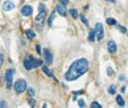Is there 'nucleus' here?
I'll use <instances>...</instances> for the list:
<instances>
[{
  "label": "nucleus",
  "instance_id": "obj_1",
  "mask_svg": "<svg viewBox=\"0 0 128 108\" xmlns=\"http://www.w3.org/2000/svg\"><path fill=\"white\" fill-rule=\"evenodd\" d=\"M89 69V61L85 58L77 59L70 65L69 69L65 73V78L67 80H75L79 76L83 75Z\"/></svg>",
  "mask_w": 128,
  "mask_h": 108
},
{
  "label": "nucleus",
  "instance_id": "obj_2",
  "mask_svg": "<svg viewBox=\"0 0 128 108\" xmlns=\"http://www.w3.org/2000/svg\"><path fill=\"white\" fill-rule=\"evenodd\" d=\"M42 60H40V59H35L33 58L32 56L28 57L27 59H25V61H23V66H25V68L27 70H31V69H34V68L38 67V66H42Z\"/></svg>",
  "mask_w": 128,
  "mask_h": 108
},
{
  "label": "nucleus",
  "instance_id": "obj_3",
  "mask_svg": "<svg viewBox=\"0 0 128 108\" xmlns=\"http://www.w3.org/2000/svg\"><path fill=\"white\" fill-rule=\"evenodd\" d=\"M27 88V83L25 80H17L14 84V89L17 93H23Z\"/></svg>",
  "mask_w": 128,
  "mask_h": 108
},
{
  "label": "nucleus",
  "instance_id": "obj_4",
  "mask_svg": "<svg viewBox=\"0 0 128 108\" xmlns=\"http://www.w3.org/2000/svg\"><path fill=\"white\" fill-rule=\"evenodd\" d=\"M45 18H46V12H45V11L40 12L37 16L35 17V25L37 29H42L43 24H44Z\"/></svg>",
  "mask_w": 128,
  "mask_h": 108
},
{
  "label": "nucleus",
  "instance_id": "obj_5",
  "mask_svg": "<svg viewBox=\"0 0 128 108\" xmlns=\"http://www.w3.org/2000/svg\"><path fill=\"white\" fill-rule=\"evenodd\" d=\"M94 31H95V36L97 38V40H101L104 38V27H102V24L100 22L96 23Z\"/></svg>",
  "mask_w": 128,
  "mask_h": 108
},
{
  "label": "nucleus",
  "instance_id": "obj_6",
  "mask_svg": "<svg viewBox=\"0 0 128 108\" xmlns=\"http://www.w3.org/2000/svg\"><path fill=\"white\" fill-rule=\"evenodd\" d=\"M5 80H6V84H8V87L11 88V87H12V82H13V70H11V69L6 70Z\"/></svg>",
  "mask_w": 128,
  "mask_h": 108
},
{
  "label": "nucleus",
  "instance_id": "obj_7",
  "mask_svg": "<svg viewBox=\"0 0 128 108\" xmlns=\"http://www.w3.org/2000/svg\"><path fill=\"white\" fill-rule=\"evenodd\" d=\"M43 54H44L45 63H46L47 65H51V64H52V55H51L50 51L47 50V49H44V52H43Z\"/></svg>",
  "mask_w": 128,
  "mask_h": 108
},
{
  "label": "nucleus",
  "instance_id": "obj_8",
  "mask_svg": "<svg viewBox=\"0 0 128 108\" xmlns=\"http://www.w3.org/2000/svg\"><path fill=\"white\" fill-rule=\"evenodd\" d=\"M32 12H33V10H32L31 5H25L21 8V14L23 16H30V15H32Z\"/></svg>",
  "mask_w": 128,
  "mask_h": 108
},
{
  "label": "nucleus",
  "instance_id": "obj_9",
  "mask_svg": "<svg viewBox=\"0 0 128 108\" xmlns=\"http://www.w3.org/2000/svg\"><path fill=\"white\" fill-rule=\"evenodd\" d=\"M13 8H15V4L12 1H10V0H8V1H5L3 3V10L6 11V12L13 10Z\"/></svg>",
  "mask_w": 128,
  "mask_h": 108
},
{
  "label": "nucleus",
  "instance_id": "obj_10",
  "mask_svg": "<svg viewBox=\"0 0 128 108\" xmlns=\"http://www.w3.org/2000/svg\"><path fill=\"white\" fill-rule=\"evenodd\" d=\"M108 50L110 53H114L116 51V44H115V42L113 40H110L108 42Z\"/></svg>",
  "mask_w": 128,
  "mask_h": 108
},
{
  "label": "nucleus",
  "instance_id": "obj_11",
  "mask_svg": "<svg viewBox=\"0 0 128 108\" xmlns=\"http://www.w3.org/2000/svg\"><path fill=\"white\" fill-rule=\"evenodd\" d=\"M55 10H57V12L59 13L61 16H66V10L64 8L63 5H61V4H58V5L55 6Z\"/></svg>",
  "mask_w": 128,
  "mask_h": 108
},
{
  "label": "nucleus",
  "instance_id": "obj_12",
  "mask_svg": "<svg viewBox=\"0 0 128 108\" xmlns=\"http://www.w3.org/2000/svg\"><path fill=\"white\" fill-rule=\"evenodd\" d=\"M26 36H27L29 39H33V38L35 37V33H34L32 30H27V31H26Z\"/></svg>",
  "mask_w": 128,
  "mask_h": 108
},
{
  "label": "nucleus",
  "instance_id": "obj_13",
  "mask_svg": "<svg viewBox=\"0 0 128 108\" xmlns=\"http://www.w3.org/2000/svg\"><path fill=\"white\" fill-rule=\"evenodd\" d=\"M42 69H43V71H44V73H46L47 75L49 76V77H52V76H53L52 72H51L50 70H49L48 68H47V66H43V67H42Z\"/></svg>",
  "mask_w": 128,
  "mask_h": 108
},
{
  "label": "nucleus",
  "instance_id": "obj_14",
  "mask_svg": "<svg viewBox=\"0 0 128 108\" xmlns=\"http://www.w3.org/2000/svg\"><path fill=\"white\" fill-rule=\"evenodd\" d=\"M94 37H95V31L94 30H91L89 33V36H87V39H89V41H94Z\"/></svg>",
  "mask_w": 128,
  "mask_h": 108
},
{
  "label": "nucleus",
  "instance_id": "obj_15",
  "mask_svg": "<svg viewBox=\"0 0 128 108\" xmlns=\"http://www.w3.org/2000/svg\"><path fill=\"white\" fill-rule=\"evenodd\" d=\"M116 102L119 106H124L125 105V102H124V99L121 96V95H117L116 96Z\"/></svg>",
  "mask_w": 128,
  "mask_h": 108
},
{
  "label": "nucleus",
  "instance_id": "obj_16",
  "mask_svg": "<svg viewBox=\"0 0 128 108\" xmlns=\"http://www.w3.org/2000/svg\"><path fill=\"white\" fill-rule=\"evenodd\" d=\"M69 13H70V15L73 16V18H77V17H78V12H77L76 8H70Z\"/></svg>",
  "mask_w": 128,
  "mask_h": 108
},
{
  "label": "nucleus",
  "instance_id": "obj_17",
  "mask_svg": "<svg viewBox=\"0 0 128 108\" xmlns=\"http://www.w3.org/2000/svg\"><path fill=\"white\" fill-rule=\"evenodd\" d=\"M55 13L53 12L52 14L50 15V17H49V20H48V24H49V27H51V25H52V21H53V19H55Z\"/></svg>",
  "mask_w": 128,
  "mask_h": 108
},
{
  "label": "nucleus",
  "instance_id": "obj_18",
  "mask_svg": "<svg viewBox=\"0 0 128 108\" xmlns=\"http://www.w3.org/2000/svg\"><path fill=\"white\" fill-rule=\"evenodd\" d=\"M107 23H108L109 25H114V24H116V20L113 18H108L107 19Z\"/></svg>",
  "mask_w": 128,
  "mask_h": 108
},
{
  "label": "nucleus",
  "instance_id": "obj_19",
  "mask_svg": "<svg viewBox=\"0 0 128 108\" xmlns=\"http://www.w3.org/2000/svg\"><path fill=\"white\" fill-rule=\"evenodd\" d=\"M109 93L110 94H115V86L114 85H111L110 88H109Z\"/></svg>",
  "mask_w": 128,
  "mask_h": 108
},
{
  "label": "nucleus",
  "instance_id": "obj_20",
  "mask_svg": "<svg viewBox=\"0 0 128 108\" xmlns=\"http://www.w3.org/2000/svg\"><path fill=\"white\" fill-rule=\"evenodd\" d=\"M91 107L92 108H100V107H101V105H100V104H98L97 102H93V103H92V105H91Z\"/></svg>",
  "mask_w": 128,
  "mask_h": 108
},
{
  "label": "nucleus",
  "instance_id": "obj_21",
  "mask_svg": "<svg viewBox=\"0 0 128 108\" xmlns=\"http://www.w3.org/2000/svg\"><path fill=\"white\" fill-rule=\"evenodd\" d=\"M80 19H81V21H82L83 23H84L85 25H89V22H87V18H85L83 15H81V17H80Z\"/></svg>",
  "mask_w": 128,
  "mask_h": 108
},
{
  "label": "nucleus",
  "instance_id": "obj_22",
  "mask_svg": "<svg viewBox=\"0 0 128 108\" xmlns=\"http://www.w3.org/2000/svg\"><path fill=\"white\" fill-rule=\"evenodd\" d=\"M38 12H43V11H45V5L43 3H41V4H38Z\"/></svg>",
  "mask_w": 128,
  "mask_h": 108
},
{
  "label": "nucleus",
  "instance_id": "obj_23",
  "mask_svg": "<svg viewBox=\"0 0 128 108\" xmlns=\"http://www.w3.org/2000/svg\"><path fill=\"white\" fill-rule=\"evenodd\" d=\"M28 94H29L30 96H33V95H34V90H33V89H32V88L28 89Z\"/></svg>",
  "mask_w": 128,
  "mask_h": 108
},
{
  "label": "nucleus",
  "instance_id": "obj_24",
  "mask_svg": "<svg viewBox=\"0 0 128 108\" xmlns=\"http://www.w3.org/2000/svg\"><path fill=\"white\" fill-rule=\"evenodd\" d=\"M3 60H4V56H3V54L0 53V68H1L2 64H3Z\"/></svg>",
  "mask_w": 128,
  "mask_h": 108
},
{
  "label": "nucleus",
  "instance_id": "obj_25",
  "mask_svg": "<svg viewBox=\"0 0 128 108\" xmlns=\"http://www.w3.org/2000/svg\"><path fill=\"white\" fill-rule=\"evenodd\" d=\"M78 104H79V106H80V107H84V106H85L84 101H83V100H79V101H78Z\"/></svg>",
  "mask_w": 128,
  "mask_h": 108
},
{
  "label": "nucleus",
  "instance_id": "obj_26",
  "mask_svg": "<svg viewBox=\"0 0 128 108\" xmlns=\"http://www.w3.org/2000/svg\"><path fill=\"white\" fill-rule=\"evenodd\" d=\"M116 27H117V29H119V31H121V32H122V33H125V32H126V28H123V27H119V25H116Z\"/></svg>",
  "mask_w": 128,
  "mask_h": 108
},
{
  "label": "nucleus",
  "instance_id": "obj_27",
  "mask_svg": "<svg viewBox=\"0 0 128 108\" xmlns=\"http://www.w3.org/2000/svg\"><path fill=\"white\" fill-rule=\"evenodd\" d=\"M29 104H31V106H35V101L34 100H29Z\"/></svg>",
  "mask_w": 128,
  "mask_h": 108
},
{
  "label": "nucleus",
  "instance_id": "obj_28",
  "mask_svg": "<svg viewBox=\"0 0 128 108\" xmlns=\"http://www.w3.org/2000/svg\"><path fill=\"white\" fill-rule=\"evenodd\" d=\"M61 1V3L63 4V5H66V4L68 3V0H60Z\"/></svg>",
  "mask_w": 128,
  "mask_h": 108
},
{
  "label": "nucleus",
  "instance_id": "obj_29",
  "mask_svg": "<svg viewBox=\"0 0 128 108\" xmlns=\"http://www.w3.org/2000/svg\"><path fill=\"white\" fill-rule=\"evenodd\" d=\"M35 48H36V52H37L38 54H41V47H40V46H38V44H37V46H36Z\"/></svg>",
  "mask_w": 128,
  "mask_h": 108
},
{
  "label": "nucleus",
  "instance_id": "obj_30",
  "mask_svg": "<svg viewBox=\"0 0 128 108\" xmlns=\"http://www.w3.org/2000/svg\"><path fill=\"white\" fill-rule=\"evenodd\" d=\"M5 106H6V104H5V103H4V102H3V101H2V102H1V103H0V107H5Z\"/></svg>",
  "mask_w": 128,
  "mask_h": 108
},
{
  "label": "nucleus",
  "instance_id": "obj_31",
  "mask_svg": "<svg viewBox=\"0 0 128 108\" xmlns=\"http://www.w3.org/2000/svg\"><path fill=\"white\" fill-rule=\"evenodd\" d=\"M108 74H109V75L112 74V70H111V68H108Z\"/></svg>",
  "mask_w": 128,
  "mask_h": 108
},
{
  "label": "nucleus",
  "instance_id": "obj_32",
  "mask_svg": "<svg viewBox=\"0 0 128 108\" xmlns=\"http://www.w3.org/2000/svg\"><path fill=\"white\" fill-rule=\"evenodd\" d=\"M106 1H110V2H113V3H114L115 0H106Z\"/></svg>",
  "mask_w": 128,
  "mask_h": 108
}]
</instances>
